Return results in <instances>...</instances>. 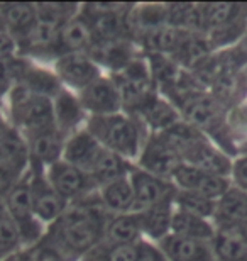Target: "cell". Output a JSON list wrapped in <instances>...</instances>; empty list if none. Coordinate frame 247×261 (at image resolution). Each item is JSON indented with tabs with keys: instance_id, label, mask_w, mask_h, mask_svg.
I'll return each instance as SVG.
<instances>
[{
	"instance_id": "cell-1",
	"label": "cell",
	"mask_w": 247,
	"mask_h": 261,
	"mask_svg": "<svg viewBox=\"0 0 247 261\" xmlns=\"http://www.w3.org/2000/svg\"><path fill=\"white\" fill-rule=\"evenodd\" d=\"M108 216L98 195H88L68 205L66 212L51 224L43 243L65 261L83 259L103 241Z\"/></svg>"
},
{
	"instance_id": "cell-2",
	"label": "cell",
	"mask_w": 247,
	"mask_h": 261,
	"mask_svg": "<svg viewBox=\"0 0 247 261\" xmlns=\"http://www.w3.org/2000/svg\"><path fill=\"white\" fill-rule=\"evenodd\" d=\"M87 130L95 138L102 148L120 154L125 160L139 158L143 151V130L141 124L127 114L92 117Z\"/></svg>"
},
{
	"instance_id": "cell-3",
	"label": "cell",
	"mask_w": 247,
	"mask_h": 261,
	"mask_svg": "<svg viewBox=\"0 0 247 261\" xmlns=\"http://www.w3.org/2000/svg\"><path fill=\"white\" fill-rule=\"evenodd\" d=\"M9 92L12 121L17 127L24 129V134L56 126L52 98L38 95L20 83L14 85Z\"/></svg>"
},
{
	"instance_id": "cell-4",
	"label": "cell",
	"mask_w": 247,
	"mask_h": 261,
	"mask_svg": "<svg viewBox=\"0 0 247 261\" xmlns=\"http://www.w3.org/2000/svg\"><path fill=\"white\" fill-rule=\"evenodd\" d=\"M5 211L14 219L20 232L22 246L31 248L43 241V222L36 217L33 208V195L29 185V171L20 178L4 198Z\"/></svg>"
},
{
	"instance_id": "cell-5",
	"label": "cell",
	"mask_w": 247,
	"mask_h": 261,
	"mask_svg": "<svg viewBox=\"0 0 247 261\" xmlns=\"http://www.w3.org/2000/svg\"><path fill=\"white\" fill-rule=\"evenodd\" d=\"M117 85V90L122 98V106L127 109H138L154 95V80H152L148 61L135 60L124 70L115 71L110 76Z\"/></svg>"
},
{
	"instance_id": "cell-6",
	"label": "cell",
	"mask_w": 247,
	"mask_h": 261,
	"mask_svg": "<svg viewBox=\"0 0 247 261\" xmlns=\"http://www.w3.org/2000/svg\"><path fill=\"white\" fill-rule=\"evenodd\" d=\"M29 185L36 217L43 224H54L66 212L70 203L52 189L48 176H46V171L41 166L31 165Z\"/></svg>"
},
{
	"instance_id": "cell-7",
	"label": "cell",
	"mask_w": 247,
	"mask_h": 261,
	"mask_svg": "<svg viewBox=\"0 0 247 261\" xmlns=\"http://www.w3.org/2000/svg\"><path fill=\"white\" fill-rule=\"evenodd\" d=\"M46 176H48L52 189L68 203L81 200V198L92 195L93 189H98L90 175L63 160L49 165L46 168Z\"/></svg>"
},
{
	"instance_id": "cell-8",
	"label": "cell",
	"mask_w": 247,
	"mask_h": 261,
	"mask_svg": "<svg viewBox=\"0 0 247 261\" xmlns=\"http://www.w3.org/2000/svg\"><path fill=\"white\" fill-rule=\"evenodd\" d=\"M129 180L134 190V212L146 211L161 202L173 200L178 190L173 181L151 175L139 166H132Z\"/></svg>"
},
{
	"instance_id": "cell-9",
	"label": "cell",
	"mask_w": 247,
	"mask_h": 261,
	"mask_svg": "<svg viewBox=\"0 0 247 261\" xmlns=\"http://www.w3.org/2000/svg\"><path fill=\"white\" fill-rule=\"evenodd\" d=\"M181 163L180 154L159 134H152L149 139H146V144L139 154V168L170 181Z\"/></svg>"
},
{
	"instance_id": "cell-10",
	"label": "cell",
	"mask_w": 247,
	"mask_h": 261,
	"mask_svg": "<svg viewBox=\"0 0 247 261\" xmlns=\"http://www.w3.org/2000/svg\"><path fill=\"white\" fill-rule=\"evenodd\" d=\"M54 75L61 83L73 90H85V88L100 78V66L92 60L88 53H71L56 60Z\"/></svg>"
},
{
	"instance_id": "cell-11",
	"label": "cell",
	"mask_w": 247,
	"mask_h": 261,
	"mask_svg": "<svg viewBox=\"0 0 247 261\" xmlns=\"http://www.w3.org/2000/svg\"><path fill=\"white\" fill-rule=\"evenodd\" d=\"M81 107L92 114V117L112 116V114L122 112V98L117 90V85L112 78L100 76L90 83L85 90L80 92Z\"/></svg>"
},
{
	"instance_id": "cell-12",
	"label": "cell",
	"mask_w": 247,
	"mask_h": 261,
	"mask_svg": "<svg viewBox=\"0 0 247 261\" xmlns=\"http://www.w3.org/2000/svg\"><path fill=\"white\" fill-rule=\"evenodd\" d=\"M171 181L178 190L197 192V194L212 198V200H218L229 190V181L222 176L210 175L188 163H181L178 166L173 173Z\"/></svg>"
},
{
	"instance_id": "cell-13",
	"label": "cell",
	"mask_w": 247,
	"mask_h": 261,
	"mask_svg": "<svg viewBox=\"0 0 247 261\" xmlns=\"http://www.w3.org/2000/svg\"><path fill=\"white\" fill-rule=\"evenodd\" d=\"M25 143H28L31 165L48 168L49 165L63 160L66 136L54 126L25 134Z\"/></svg>"
},
{
	"instance_id": "cell-14",
	"label": "cell",
	"mask_w": 247,
	"mask_h": 261,
	"mask_svg": "<svg viewBox=\"0 0 247 261\" xmlns=\"http://www.w3.org/2000/svg\"><path fill=\"white\" fill-rule=\"evenodd\" d=\"M93 46V33L90 22L81 12L71 17L60 31V38L52 55L58 58L71 53H87Z\"/></svg>"
},
{
	"instance_id": "cell-15",
	"label": "cell",
	"mask_w": 247,
	"mask_h": 261,
	"mask_svg": "<svg viewBox=\"0 0 247 261\" xmlns=\"http://www.w3.org/2000/svg\"><path fill=\"white\" fill-rule=\"evenodd\" d=\"M157 246L168 261H215L213 246H210L208 241L168 234Z\"/></svg>"
},
{
	"instance_id": "cell-16",
	"label": "cell",
	"mask_w": 247,
	"mask_h": 261,
	"mask_svg": "<svg viewBox=\"0 0 247 261\" xmlns=\"http://www.w3.org/2000/svg\"><path fill=\"white\" fill-rule=\"evenodd\" d=\"M102 149V144L87 129L76 130V133H73L66 138L65 151H63V161H66V163L76 166V168H80L90 175L92 166Z\"/></svg>"
},
{
	"instance_id": "cell-17",
	"label": "cell",
	"mask_w": 247,
	"mask_h": 261,
	"mask_svg": "<svg viewBox=\"0 0 247 261\" xmlns=\"http://www.w3.org/2000/svg\"><path fill=\"white\" fill-rule=\"evenodd\" d=\"M183 163H188L195 168L207 171L210 175L222 176L225 178L230 171H232V165H230L229 158L218 149H215L212 144L205 138H200L190 149L183 154Z\"/></svg>"
},
{
	"instance_id": "cell-18",
	"label": "cell",
	"mask_w": 247,
	"mask_h": 261,
	"mask_svg": "<svg viewBox=\"0 0 247 261\" xmlns=\"http://www.w3.org/2000/svg\"><path fill=\"white\" fill-rule=\"evenodd\" d=\"M181 112L185 114L186 122L190 126L197 127L198 130H213L215 127H220V124H222V106L213 95H207L203 92L190 98L181 107Z\"/></svg>"
},
{
	"instance_id": "cell-19",
	"label": "cell",
	"mask_w": 247,
	"mask_h": 261,
	"mask_svg": "<svg viewBox=\"0 0 247 261\" xmlns=\"http://www.w3.org/2000/svg\"><path fill=\"white\" fill-rule=\"evenodd\" d=\"M134 44L129 39L114 41V43H93V46L87 53L92 56V60L97 65L102 63L115 73L124 70L125 66H129L132 61L138 60Z\"/></svg>"
},
{
	"instance_id": "cell-20",
	"label": "cell",
	"mask_w": 247,
	"mask_h": 261,
	"mask_svg": "<svg viewBox=\"0 0 247 261\" xmlns=\"http://www.w3.org/2000/svg\"><path fill=\"white\" fill-rule=\"evenodd\" d=\"M173 200L161 202L157 205L146 208V211L135 212L139 216L143 236H148L151 241L159 243L168 234H171V222L173 214H175V202Z\"/></svg>"
},
{
	"instance_id": "cell-21",
	"label": "cell",
	"mask_w": 247,
	"mask_h": 261,
	"mask_svg": "<svg viewBox=\"0 0 247 261\" xmlns=\"http://www.w3.org/2000/svg\"><path fill=\"white\" fill-rule=\"evenodd\" d=\"M103 241L112 244H138L143 241V229L138 214H110L105 224Z\"/></svg>"
},
{
	"instance_id": "cell-22",
	"label": "cell",
	"mask_w": 247,
	"mask_h": 261,
	"mask_svg": "<svg viewBox=\"0 0 247 261\" xmlns=\"http://www.w3.org/2000/svg\"><path fill=\"white\" fill-rule=\"evenodd\" d=\"M0 19L4 29L19 41L38 20V7L36 4H0Z\"/></svg>"
},
{
	"instance_id": "cell-23",
	"label": "cell",
	"mask_w": 247,
	"mask_h": 261,
	"mask_svg": "<svg viewBox=\"0 0 247 261\" xmlns=\"http://www.w3.org/2000/svg\"><path fill=\"white\" fill-rule=\"evenodd\" d=\"M98 198L108 214L134 212V190L129 176L98 187Z\"/></svg>"
},
{
	"instance_id": "cell-24",
	"label": "cell",
	"mask_w": 247,
	"mask_h": 261,
	"mask_svg": "<svg viewBox=\"0 0 247 261\" xmlns=\"http://www.w3.org/2000/svg\"><path fill=\"white\" fill-rule=\"evenodd\" d=\"M135 112L143 117L144 124H148L154 130V134L164 133L166 129H170L176 122H180V116H178L175 106L162 100L156 93L151 95Z\"/></svg>"
},
{
	"instance_id": "cell-25",
	"label": "cell",
	"mask_w": 247,
	"mask_h": 261,
	"mask_svg": "<svg viewBox=\"0 0 247 261\" xmlns=\"http://www.w3.org/2000/svg\"><path fill=\"white\" fill-rule=\"evenodd\" d=\"M130 170H132V165H130L129 160L103 148L92 166L90 176L97 187H102L105 184H110V181L129 176Z\"/></svg>"
},
{
	"instance_id": "cell-26",
	"label": "cell",
	"mask_w": 247,
	"mask_h": 261,
	"mask_svg": "<svg viewBox=\"0 0 247 261\" xmlns=\"http://www.w3.org/2000/svg\"><path fill=\"white\" fill-rule=\"evenodd\" d=\"M202 24L205 33L225 28L247 17V5L244 4H203L200 5Z\"/></svg>"
},
{
	"instance_id": "cell-27",
	"label": "cell",
	"mask_w": 247,
	"mask_h": 261,
	"mask_svg": "<svg viewBox=\"0 0 247 261\" xmlns=\"http://www.w3.org/2000/svg\"><path fill=\"white\" fill-rule=\"evenodd\" d=\"M213 217L222 224L224 229L237 227L247 221V194L240 189H229L224 197L218 198Z\"/></svg>"
},
{
	"instance_id": "cell-28",
	"label": "cell",
	"mask_w": 247,
	"mask_h": 261,
	"mask_svg": "<svg viewBox=\"0 0 247 261\" xmlns=\"http://www.w3.org/2000/svg\"><path fill=\"white\" fill-rule=\"evenodd\" d=\"M52 107H54L56 127L65 136L76 129V126L83 119V112H85V109L81 107L80 98H76L70 92L63 90V88L52 97Z\"/></svg>"
},
{
	"instance_id": "cell-29",
	"label": "cell",
	"mask_w": 247,
	"mask_h": 261,
	"mask_svg": "<svg viewBox=\"0 0 247 261\" xmlns=\"http://www.w3.org/2000/svg\"><path fill=\"white\" fill-rule=\"evenodd\" d=\"M185 34L186 33L171 28V25H161V28L152 29L149 33L141 34L135 39L139 41L141 46H144L149 51V55L173 56L180 48Z\"/></svg>"
},
{
	"instance_id": "cell-30",
	"label": "cell",
	"mask_w": 247,
	"mask_h": 261,
	"mask_svg": "<svg viewBox=\"0 0 247 261\" xmlns=\"http://www.w3.org/2000/svg\"><path fill=\"white\" fill-rule=\"evenodd\" d=\"M171 234L181 238H190L198 239V241H213L215 232L213 227L210 226L207 219L197 217L193 214L183 212L175 208L173 214V222H171Z\"/></svg>"
},
{
	"instance_id": "cell-31",
	"label": "cell",
	"mask_w": 247,
	"mask_h": 261,
	"mask_svg": "<svg viewBox=\"0 0 247 261\" xmlns=\"http://www.w3.org/2000/svg\"><path fill=\"white\" fill-rule=\"evenodd\" d=\"M212 246L215 261H247V243L232 229H220Z\"/></svg>"
},
{
	"instance_id": "cell-32",
	"label": "cell",
	"mask_w": 247,
	"mask_h": 261,
	"mask_svg": "<svg viewBox=\"0 0 247 261\" xmlns=\"http://www.w3.org/2000/svg\"><path fill=\"white\" fill-rule=\"evenodd\" d=\"M175 208L188 214H193L197 217L208 219L215 216V207L217 202L212 198H207L197 192H186V190H176L175 194Z\"/></svg>"
},
{
	"instance_id": "cell-33",
	"label": "cell",
	"mask_w": 247,
	"mask_h": 261,
	"mask_svg": "<svg viewBox=\"0 0 247 261\" xmlns=\"http://www.w3.org/2000/svg\"><path fill=\"white\" fill-rule=\"evenodd\" d=\"M138 244H112L102 241L87 254L83 261H135Z\"/></svg>"
},
{
	"instance_id": "cell-34",
	"label": "cell",
	"mask_w": 247,
	"mask_h": 261,
	"mask_svg": "<svg viewBox=\"0 0 247 261\" xmlns=\"http://www.w3.org/2000/svg\"><path fill=\"white\" fill-rule=\"evenodd\" d=\"M213 97L217 98L220 106H229L242 95L244 83L240 80L239 73H229V75L218 76L213 83Z\"/></svg>"
},
{
	"instance_id": "cell-35",
	"label": "cell",
	"mask_w": 247,
	"mask_h": 261,
	"mask_svg": "<svg viewBox=\"0 0 247 261\" xmlns=\"http://www.w3.org/2000/svg\"><path fill=\"white\" fill-rule=\"evenodd\" d=\"M22 248V239L14 219L5 211L0 216V256L5 258Z\"/></svg>"
},
{
	"instance_id": "cell-36",
	"label": "cell",
	"mask_w": 247,
	"mask_h": 261,
	"mask_svg": "<svg viewBox=\"0 0 247 261\" xmlns=\"http://www.w3.org/2000/svg\"><path fill=\"white\" fill-rule=\"evenodd\" d=\"M28 68H29V63L20 60L19 56L0 61V92L5 93L14 85H17V83L22 80Z\"/></svg>"
},
{
	"instance_id": "cell-37",
	"label": "cell",
	"mask_w": 247,
	"mask_h": 261,
	"mask_svg": "<svg viewBox=\"0 0 247 261\" xmlns=\"http://www.w3.org/2000/svg\"><path fill=\"white\" fill-rule=\"evenodd\" d=\"M244 29H245V19L239 20V22L230 24V25H225V28L210 31V33H207V39H208V43L212 48H215V46L230 44L244 33Z\"/></svg>"
},
{
	"instance_id": "cell-38",
	"label": "cell",
	"mask_w": 247,
	"mask_h": 261,
	"mask_svg": "<svg viewBox=\"0 0 247 261\" xmlns=\"http://www.w3.org/2000/svg\"><path fill=\"white\" fill-rule=\"evenodd\" d=\"M135 261H168L164 253L161 251L159 246L152 244L151 241H143L139 243L138 246V256H135Z\"/></svg>"
},
{
	"instance_id": "cell-39",
	"label": "cell",
	"mask_w": 247,
	"mask_h": 261,
	"mask_svg": "<svg viewBox=\"0 0 247 261\" xmlns=\"http://www.w3.org/2000/svg\"><path fill=\"white\" fill-rule=\"evenodd\" d=\"M22 176L24 175H20L17 171H14L12 168L0 163V197L5 198V195L14 189L15 184H17Z\"/></svg>"
},
{
	"instance_id": "cell-40",
	"label": "cell",
	"mask_w": 247,
	"mask_h": 261,
	"mask_svg": "<svg viewBox=\"0 0 247 261\" xmlns=\"http://www.w3.org/2000/svg\"><path fill=\"white\" fill-rule=\"evenodd\" d=\"M19 51V43L7 31H0V61L14 58Z\"/></svg>"
},
{
	"instance_id": "cell-41",
	"label": "cell",
	"mask_w": 247,
	"mask_h": 261,
	"mask_svg": "<svg viewBox=\"0 0 247 261\" xmlns=\"http://www.w3.org/2000/svg\"><path fill=\"white\" fill-rule=\"evenodd\" d=\"M232 171H234L235 181H237L244 190H247V156L235 161V165L232 166Z\"/></svg>"
},
{
	"instance_id": "cell-42",
	"label": "cell",
	"mask_w": 247,
	"mask_h": 261,
	"mask_svg": "<svg viewBox=\"0 0 247 261\" xmlns=\"http://www.w3.org/2000/svg\"><path fill=\"white\" fill-rule=\"evenodd\" d=\"M12 129L14 127L9 126V124L0 122V154H2V149H4L5 143H7V139H9L10 133H12Z\"/></svg>"
},
{
	"instance_id": "cell-43",
	"label": "cell",
	"mask_w": 247,
	"mask_h": 261,
	"mask_svg": "<svg viewBox=\"0 0 247 261\" xmlns=\"http://www.w3.org/2000/svg\"><path fill=\"white\" fill-rule=\"evenodd\" d=\"M237 234L247 243V221H244L242 224H239L237 226Z\"/></svg>"
},
{
	"instance_id": "cell-44",
	"label": "cell",
	"mask_w": 247,
	"mask_h": 261,
	"mask_svg": "<svg viewBox=\"0 0 247 261\" xmlns=\"http://www.w3.org/2000/svg\"><path fill=\"white\" fill-rule=\"evenodd\" d=\"M237 121H240V124H244V126H247V106L242 107L240 111L237 112Z\"/></svg>"
},
{
	"instance_id": "cell-45",
	"label": "cell",
	"mask_w": 247,
	"mask_h": 261,
	"mask_svg": "<svg viewBox=\"0 0 247 261\" xmlns=\"http://www.w3.org/2000/svg\"><path fill=\"white\" fill-rule=\"evenodd\" d=\"M4 212H5V203H4V198L0 197V216H2Z\"/></svg>"
},
{
	"instance_id": "cell-46",
	"label": "cell",
	"mask_w": 247,
	"mask_h": 261,
	"mask_svg": "<svg viewBox=\"0 0 247 261\" xmlns=\"http://www.w3.org/2000/svg\"><path fill=\"white\" fill-rule=\"evenodd\" d=\"M2 95H4V93L0 92V100H2ZM0 122H4V121H2V112H0Z\"/></svg>"
},
{
	"instance_id": "cell-47",
	"label": "cell",
	"mask_w": 247,
	"mask_h": 261,
	"mask_svg": "<svg viewBox=\"0 0 247 261\" xmlns=\"http://www.w3.org/2000/svg\"><path fill=\"white\" fill-rule=\"evenodd\" d=\"M0 31H5L4 29V24H2V19H0Z\"/></svg>"
}]
</instances>
